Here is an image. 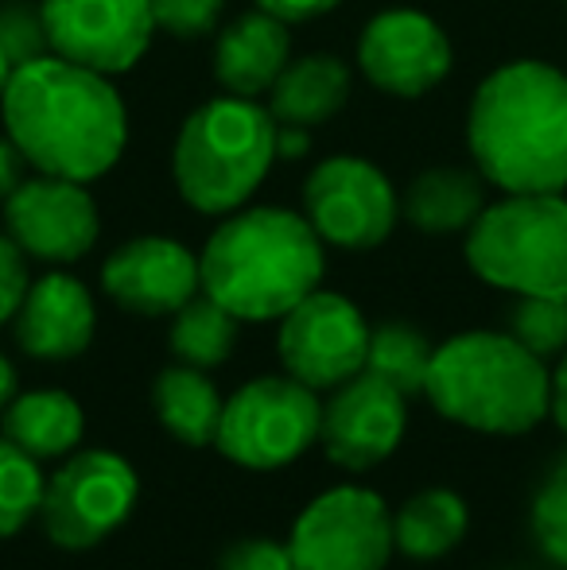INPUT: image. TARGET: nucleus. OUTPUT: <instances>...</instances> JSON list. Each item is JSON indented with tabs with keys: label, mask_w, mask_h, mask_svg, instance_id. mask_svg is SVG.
<instances>
[{
	"label": "nucleus",
	"mask_w": 567,
	"mask_h": 570,
	"mask_svg": "<svg viewBox=\"0 0 567 570\" xmlns=\"http://www.w3.org/2000/svg\"><path fill=\"white\" fill-rule=\"evenodd\" d=\"M548 415L567 435V353L560 357V365L548 373Z\"/></svg>",
	"instance_id": "obj_35"
},
{
	"label": "nucleus",
	"mask_w": 567,
	"mask_h": 570,
	"mask_svg": "<svg viewBox=\"0 0 567 570\" xmlns=\"http://www.w3.org/2000/svg\"><path fill=\"white\" fill-rule=\"evenodd\" d=\"M506 334L540 361L567 353V299L553 295H517L506 315Z\"/></svg>",
	"instance_id": "obj_27"
},
{
	"label": "nucleus",
	"mask_w": 567,
	"mask_h": 570,
	"mask_svg": "<svg viewBox=\"0 0 567 570\" xmlns=\"http://www.w3.org/2000/svg\"><path fill=\"white\" fill-rule=\"evenodd\" d=\"M0 114L28 167L75 183L101 179L129 140V114L114 82L59 55L16 67Z\"/></svg>",
	"instance_id": "obj_1"
},
{
	"label": "nucleus",
	"mask_w": 567,
	"mask_h": 570,
	"mask_svg": "<svg viewBox=\"0 0 567 570\" xmlns=\"http://www.w3.org/2000/svg\"><path fill=\"white\" fill-rule=\"evenodd\" d=\"M431 353H436V345L412 323H381L370 331V353H365L362 373L381 376L401 396H424Z\"/></svg>",
	"instance_id": "obj_25"
},
{
	"label": "nucleus",
	"mask_w": 567,
	"mask_h": 570,
	"mask_svg": "<svg viewBox=\"0 0 567 570\" xmlns=\"http://www.w3.org/2000/svg\"><path fill=\"white\" fill-rule=\"evenodd\" d=\"M409 431V396L373 373H358L354 381L331 389L319 423L323 454L339 470L365 473L389 462Z\"/></svg>",
	"instance_id": "obj_14"
},
{
	"label": "nucleus",
	"mask_w": 567,
	"mask_h": 570,
	"mask_svg": "<svg viewBox=\"0 0 567 570\" xmlns=\"http://www.w3.org/2000/svg\"><path fill=\"white\" fill-rule=\"evenodd\" d=\"M101 287L129 315L159 318L195 299L203 292V276L198 256L183 240L137 237L109 253V261L101 264Z\"/></svg>",
	"instance_id": "obj_16"
},
{
	"label": "nucleus",
	"mask_w": 567,
	"mask_h": 570,
	"mask_svg": "<svg viewBox=\"0 0 567 570\" xmlns=\"http://www.w3.org/2000/svg\"><path fill=\"white\" fill-rule=\"evenodd\" d=\"M276 164V120L253 98H214L183 120L172 175L198 214H234Z\"/></svg>",
	"instance_id": "obj_5"
},
{
	"label": "nucleus",
	"mask_w": 567,
	"mask_h": 570,
	"mask_svg": "<svg viewBox=\"0 0 567 570\" xmlns=\"http://www.w3.org/2000/svg\"><path fill=\"white\" fill-rule=\"evenodd\" d=\"M51 55L114 78L148 55L156 20L148 0H39Z\"/></svg>",
	"instance_id": "obj_12"
},
{
	"label": "nucleus",
	"mask_w": 567,
	"mask_h": 570,
	"mask_svg": "<svg viewBox=\"0 0 567 570\" xmlns=\"http://www.w3.org/2000/svg\"><path fill=\"white\" fill-rule=\"evenodd\" d=\"M16 345L36 361H75L90 350L98 331L94 295L82 279L67 272H47L31 279L16 311Z\"/></svg>",
	"instance_id": "obj_17"
},
{
	"label": "nucleus",
	"mask_w": 567,
	"mask_h": 570,
	"mask_svg": "<svg viewBox=\"0 0 567 570\" xmlns=\"http://www.w3.org/2000/svg\"><path fill=\"white\" fill-rule=\"evenodd\" d=\"M424 396L454 428L529 435L548 415V368L506 331H467L436 345Z\"/></svg>",
	"instance_id": "obj_4"
},
{
	"label": "nucleus",
	"mask_w": 567,
	"mask_h": 570,
	"mask_svg": "<svg viewBox=\"0 0 567 570\" xmlns=\"http://www.w3.org/2000/svg\"><path fill=\"white\" fill-rule=\"evenodd\" d=\"M43 489L47 478L39 473L36 458L0 435V540L23 532L31 517H39Z\"/></svg>",
	"instance_id": "obj_26"
},
{
	"label": "nucleus",
	"mask_w": 567,
	"mask_h": 570,
	"mask_svg": "<svg viewBox=\"0 0 567 570\" xmlns=\"http://www.w3.org/2000/svg\"><path fill=\"white\" fill-rule=\"evenodd\" d=\"M140 478L117 451H75L43 489L39 520L55 548L90 551L137 509Z\"/></svg>",
	"instance_id": "obj_8"
},
{
	"label": "nucleus",
	"mask_w": 567,
	"mask_h": 570,
	"mask_svg": "<svg viewBox=\"0 0 567 570\" xmlns=\"http://www.w3.org/2000/svg\"><path fill=\"white\" fill-rule=\"evenodd\" d=\"M564 4H567V0H564Z\"/></svg>",
	"instance_id": "obj_39"
},
{
	"label": "nucleus",
	"mask_w": 567,
	"mask_h": 570,
	"mask_svg": "<svg viewBox=\"0 0 567 570\" xmlns=\"http://www.w3.org/2000/svg\"><path fill=\"white\" fill-rule=\"evenodd\" d=\"M467 264L509 295L567 299V198L506 195L467 229Z\"/></svg>",
	"instance_id": "obj_6"
},
{
	"label": "nucleus",
	"mask_w": 567,
	"mask_h": 570,
	"mask_svg": "<svg viewBox=\"0 0 567 570\" xmlns=\"http://www.w3.org/2000/svg\"><path fill=\"white\" fill-rule=\"evenodd\" d=\"M303 218L323 237V245L365 253L393 233L401 198L370 159L331 156L315 164L303 183Z\"/></svg>",
	"instance_id": "obj_10"
},
{
	"label": "nucleus",
	"mask_w": 567,
	"mask_h": 570,
	"mask_svg": "<svg viewBox=\"0 0 567 570\" xmlns=\"http://www.w3.org/2000/svg\"><path fill=\"white\" fill-rule=\"evenodd\" d=\"M323 404L295 376H257L222 404L214 446L226 462L253 473H273L300 462L319 443Z\"/></svg>",
	"instance_id": "obj_7"
},
{
	"label": "nucleus",
	"mask_w": 567,
	"mask_h": 570,
	"mask_svg": "<svg viewBox=\"0 0 567 570\" xmlns=\"http://www.w3.org/2000/svg\"><path fill=\"white\" fill-rule=\"evenodd\" d=\"M486 210V179L462 167H431L417 175L409 195L401 198V214L409 226L431 237L447 233H467Z\"/></svg>",
	"instance_id": "obj_22"
},
{
	"label": "nucleus",
	"mask_w": 567,
	"mask_h": 570,
	"mask_svg": "<svg viewBox=\"0 0 567 570\" xmlns=\"http://www.w3.org/2000/svg\"><path fill=\"white\" fill-rule=\"evenodd\" d=\"M28 287H31L28 253H23L8 233H0V326H4L8 318H16Z\"/></svg>",
	"instance_id": "obj_32"
},
{
	"label": "nucleus",
	"mask_w": 567,
	"mask_h": 570,
	"mask_svg": "<svg viewBox=\"0 0 567 570\" xmlns=\"http://www.w3.org/2000/svg\"><path fill=\"white\" fill-rule=\"evenodd\" d=\"M0 51L12 67L51 55L43 31V12L31 0H0Z\"/></svg>",
	"instance_id": "obj_29"
},
{
	"label": "nucleus",
	"mask_w": 567,
	"mask_h": 570,
	"mask_svg": "<svg viewBox=\"0 0 567 570\" xmlns=\"http://www.w3.org/2000/svg\"><path fill=\"white\" fill-rule=\"evenodd\" d=\"M342 0H257L261 12L276 16L284 23H303V20H315V16H326L331 8H339Z\"/></svg>",
	"instance_id": "obj_33"
},
{
	"label": "nucleus",
	"mask_w": 567,
	"mask_h": 570,
	"mask_svg": "<svg viewBox=\"0 0 567 570\" xmlns=\"http://www.w3.org/2000/svg\"><path fill=\"white\" fill-rule=\"evenodd\" d=\"M218 570H295V559L287 543L268 540V535H245L229 543L218 559Z\"/></svg>",
	"instance_id": "obj_31"
},
{
	"label": "nucleus",
	"mask_w": 567,
	"mask_h": 570,
	"mask_svg": "<svg viewBox=\"0 0 567 570\" xmlns=\"http://www.w3.org/2000/svg\"><path fill=\"white\" fill-rule=\"evenodd\" d=\"M4 233L28 253V261L75 264L98 245V203L86 183L36 175L4 198Z\"/></svg>",
	"instance_id": "obj_13"
},
{
	"label": "nucleus",
	"mask_w": 567,
	"mask_h": 570,
	"mask_svg": "<svg viewBox=\"0 0 567 570\" xmlns=\"http://www.w3.org/2000/svg\"><path fill=\"white\" fill-rule=\"evenodd\" d=\"M370 331L373 326L346 295L315 287L281 318L276 353L287 376L315 392H331L365 368Z\"/></svg>",
	"instance_id": "obj_11"
},
{
	"label": "nucleus",
	"mask_w": 567,
	"mask_h": 570,
	"mask_svg": "<svg viewBox=\"0 0 567 570\" xmlns=\"http://www.w3.org/2000/svg\"><path fill=\"white\" fill-rule=\"evenodd\" d=\"M16 392H20V376H16L12 361L0 353V412H4L8 404L16 400Z\"/></svg>",
	"instance_id": "obj_37"
},
{
	"label": "nucleus",
	"mask_w": 567,
	"mask_h": 570,
	"mask_svg": "<svg viewBox=\"0 0 567 570\" xmlns=\"http://www.w3.org/2000/svg\"><path fill=\"white\" fill-rule=\"evenodd\" d=\"M12 62H8V55L0 51V98H4V86H8V78H12Z\"/></svg>",
	"instance_id": "obj_38"
},
{
	"label": "nucleus",
	"mask_w": 567,
	"mask_h": 570,
	"mask_svg": "<svg viewBox=\"0 0 567 570\" xmlns=\"http://www.w3.org/2000/svg\"><path fill=\"white\" fill-rule=\"evenodd\" d=\"M358 67L393 98H424L451 75V43L431 16L389 8L365 23L358 39Z\"/></svg>",
	"instance_id": "obj_15"
},
{
	"label": "nucleus",
	"mask_w": 567,
	"mask_h": 570,
	"mask_svg": "<svg viewBox=\"0 0 567 570\" xmlns=\"http://www.w3.org/2000/svg\"><path fill=\"white\" fill-rule=\"evenodd\" d=\"M470 532V509L454 489L428 485L393 512V548L404 559L436 563L451 556Z\"/></svg>",
	"instance_id": "obj_21"
},
{
	"label": "nucleus",
	"mask_w": 567,
	"mask_h": 570,
	"mask_svg": "<svg viewBox=\"0 0 567 570\" xmlns=\"http://www.w3.org/2000/svg\"><path fill=\"white\" fill-rule=\"evenodd\" d=\"M287 59H292L287 23L257 8L222 28L218 43H214V78L234 98H261L273 90Z\"/></svg>",
	"instance_id": "obj_18"
},
{
	"label": "nucleus",
	"mask_w": 567,
	"mask_h": 570,
	"mask_svg": "<svg viewBox=\"0 0 567 570\" xmlns=\"http://www.w3.org/2000/svg\"><path fill=\"white\" fill-rule=\"evenodd\" d=\"M222 404L214 381L195 365H167L164 373L151 381V407H156L159 428L183 446H214L222 423Z\"/></svg>",
	"instance_id": "obj_23"
},
{
	"label": "nucleus",
	"mask_w": 567,
	"mask_h": 570,
	"mask_svg": "<svg viewBox=\"0 0 567 570\" xmlns=\"http://www.w3.org/2000/svg\"><path fill=\"white\" fill-rule=\"evenodd\" d=\"M23 167H28V159H23V151L12 144V136L4 132L0 136V203L23 183Z\"/></svg>",
	"instance_id": "obj_34"
},
{
	"label": "nucleus",
	"mask_w": 567,
	"mask_h": 570,
	"mask_svg": "<svg viewBox=\"0 0 567 570\" xmlns=\"http://www.w3.org/2000/svg\"><path fill=\"white\" fill-rule=\"evenodd\" d=\"M156 31L172 39H203L218 28L226 0H148Z\"/></svg>",
	"instance_id": "obj_30"
},
{
	"label": "nucleus",
	"mask_w": 567,
	"mask_h": 570,
	"mask_svg": "<svg viewBox=\"0 0 567 570\" xmlns=\"http://www.w3.org/2000/svg\"><path fill=\"white\" fill-rule=\"evenodd\" d=\"M0 435L16 443L36 462H55L78 451L86 435V415L70 392L31 389L16 392L12 404L0 412Z\"/></svg>",
	"instance_id": "obj_19"
},
{
	"label": "nucleus",
	"mask_w": 567,
	"mask_h": 570,
	"mask_svg": "<svg viewBox=\"0 0 567 570\" xmlns=\"http://www.w3.org/2000/svg\"><path fill=\"white\" fill-rule=\"evenodd\" d=\"M475 167L506 195H560L567 187V75L521 59L498 67L470 101Z\"/></svg>",
	"instance_id": "obj_2"
},
{
	"label": "nucleus",
	"mask_w": 567,
	"mask_h": 570,
	"mask_svg": "<svg viewBox=\"0 0 567 570\" xmlns=\"http://www.w3.org/2000/svg\"><path fill=\"white\" fill-rule=\"evenodd\" d=\"M311 148V132L300 125H276V159H303Z\"/></svg>",
	"instance_id": "obj_36"
},
{
	"label": "nucleus",
	"mask_w": 567,
	"mask_h": 570,
	"mask_svg": "<svg viewBox=\"0 0 567 570\" xmlns=\"http://www.w3.org/2000/svg\"><path fill=\"white\" fill-rule=\"evenodd\" d=\"M350 98V70L334 55H303L287 59L281 78L268 90V114L276 125L315 128L331 120Z\"/></svg>",
	"instance_id": "obj_20"
},
{
	"label": "nucleus",
	"mask_w": 567,
	"mask_h": 570,
	"mask_svg": "<svg viewBox=\"0 0 567 570\" xmlns=\"http://www.w3.org/2000/svg\"><path fill=\"white\" fill-rule=\"evenodd\" d=\"M172 353L183 365H195L203 373L226 365L229 353L237 345V318L229 315L222 303H214L206 292H198L195 299H187L172 315Z\"/></svg>",
	"instance_id": "obj_24"
},
{
	"label": "nucleus",
	"mask_w": 567,
	"mask_h": 570,
	"mask_svg": "<svg viewBox=\"0 0 567 570\" xmlns=\"http://www.w3.org/2000/svg\"><path fill=\"white\" fill-rule=\"evenodd\" d=\"M532 535L540 551L556 567H567V454L556 458L553 470L537 485L532 497Z\"/></svg>",
	"instance_id": "obj_28"
},
{
	"label": "nucleus",
	"mask_w": 567,
	"mask_h": 570,
	"mask_svg": "<svg viewBox=\"0 0 567 570\" xmlns=\"http://www.w3.org/2000/svg\"><path fill=\"white\" fill-rule=\"evenodd\" d=\"M323 268V237L281 206L234 210L198 253L203 292L237 323H281L315 292Z\"/></svg>",
	"instance_id": "obj_3"
},
{
	"label": "nucleus",
	"mask_w": 567,
	"mask_h": 570,
	"mask_svg": "<svg viewBox=\"0 0 567 570\" xmlns=\"http://www.w3.org/2000/svg\"><path fill=\"white\" fill-rule=\"evenodd\" d=\"M287 551L295 570H385L393 559V512L373 489L334 485L303 504Z\"/></svg>",
	"instance_id": "obj_9"
}]
</instances>
